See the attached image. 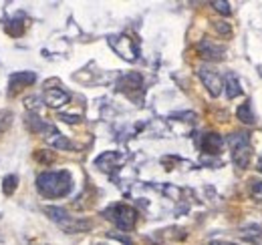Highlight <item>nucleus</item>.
Masks as SVG:
<instances>
[{
  "label": "nucleus",
  "mask_w": 262,
  "mask_h": 245,
  "mask_svg": "<svg viewBox=\"0 0 262 245\" xmlns=\"http://www.w3.org/2000/svg\"><path fill=\"white\" fill-rule=\"evenodd\" d=\"M36 189L49 199L67 197L73 189V177L69 171H45L36 177Z\"/></svg>",
  "instance_id": "f257e3e1"
},
{
  "label": "nucleus",
  "mask_w": 262,
  "mask_h": 245,
  "mask_svg": "<svg viewBox=\"0 0 262 245\" xmlns=\"http://www.w3.org/2000/svg\"><path fill=\"white\" fill-rule=\"evenodd\" d=\"M228 145L232 149V159L238 169H246L252 157V145H250V133L248 131H236L228 137Z\"/></svg>",
  "instance_id": "f03ea898"
},
{
  "label": "nucleus",
  "mask_w": 262,
  "mask_h": 245,
  "mask_svg": "<svg viewBox=\"0 0 262 245\" xmlns=\"http://www.w3.org/2000/svg\"><path fill=\"white\" fill-rule=\"evenodd\" d=\"M103 215L107 219H111L125 233H129L131 229L135 227V223H137V211L127 203H113L103 211Z\"/></svg>",
  "instance_id": "7ed1b4c3"
},
{
  "label": "nucleus",
  "mask_w": 262,
  "mask_h": 245,
  "mask_svg": "<svg viewBox=\"0 0 262 245\" xmlns=\"http://www.w3.org/2000/svg\"><path fill=\"white\" fill-rule=\"evenodd\" d=\"M107 42H109V46H111L121 59H125L127 62L137 61V53H139V48H137L135 40L129 38L127 34H113V36L107 38Z\"/></svg>",
  "instance_id": "20e7f679"
},
{
  "label": "nucleus",
  "mask_w": 262,
  "mask_h": 245,
  "mask_svg": "<svg viewBox=\"0 0 262 245\" xmlns=\"http://www.w3.org/2000/svg\"><path fill=\"white\" fill-rule=\"evenodd\" d=\"M198 77H200V81L204 83V87L208 89V92L212 96H220V92L224 89V81H222V75L216 68L204 64V66L198 68Z\"/></svg>",
  "instance_id": "39448f33"
},
{
  "label": "nucleus",
  "mask_w": 262,
  "mask_h": 245,
  "mask_svg": "<svg viewBox=\"0 0 262 245\" xmlns=\"http://www.w3.org/2000/svg\"><path fill=\"white\" fill-rule=\"evenodd\" d=\"M198 53L206 61H222V59H226V48L222 44H216L210 38H202L198 42Z\"/></svg>",
  "instance_id": "423d86ee"
},
{
  "label": "nucleus",
  "mask_w": 262,
  "mask_h": 245,
  "mask_svg": "<svg viewBox=\"0 0 262 245\" xmlns=\"http://www.w3.org/2000/svg\"><path fill=\"white\" fill-rule=\"evenodd\" d=\"M34 81H36V75L31 72V70H23V72H14V75H10L8 94H16L20 89H25V87L33 85Z\"/></svg>",
  "instance_id": "0eeeda50"
},
{
  "label": "nucleus",
  "mask_w": 262,
  "mask_h": 245,
  "mask_svg": "<svg viewBox=\"0 0 262 245\" xmlns=\"http://www.w3.org/2000/svg\"><path fill=\"white\" fill-rule=\"evenodd\" d=\"M71 101V94L63 89H59V87H49L47 91H45V103L51 107V109H59V107H63Z\"/></svg>",
  "instance_id": "6e6552de"
},
{
  "label": "nucleus",
  "mask_w": 262,
  "mask_h": 245,
  "mask_svg": "<svg viewBox=\"0 0 262 245\" xmlns=\"http://www.w3.org/2000/svg\"><path fill=\"white\" fill-rule=\"evenodd\" d=\"M222 145H224V139L222 135L218 133H206L202 137V151L208 155H218L222 151Z\"/></svg>",
  "instance_id": "1a4fd4ad"
},
{
  "label": "nucleus",
  "mask_w": 262,
  "mask_h": 245,
  "mask_svg": "<svg viewBox=\"0 0 262 245\" xmlns=\"http://www.w3.org/2000/svg\"><path fill=\"white\" fill-rule=\"evenodd\" d=\"M125 157L123 155H119L117 151H107V153L99 155L97 159H95V165H97L101 171H111V169H115V167H119V163L123 161Z\"/></svg>",
  "instance_id": "9d476101"
},
{
  "label": "nucleus",
  "mask_w": 262,
  "mask_h": 245,
  "mask_svg": "<svg viewBox=\"0 0 262 245\" xmlns=\"http://www.w3.org/2000/svg\"><path fill=\"white\" fill-rule=\"evenodd\" d=\"M133 89L141 91V77H139L137 72H129V75H125V77H121V79L117 81V91L125 92V94H131Z\"/></svg>",
  "instance_id": "9b49d317"
},
{
  "label": "nucleus",
  "mask_w": 262,
  "mask_h": 245,
  "mask_svg": "<svg viewBox=\"0 0 262 245\" xmlns=\"http://www.w3.org/2000/svg\"><path fill=\"white\" fill-rule=\"evenodd\" d=\"M224 91H226V96L228 99H236L238 94H242V87H240V79L236 72H226L224 75Z\"/></svg>",
  "instance_id": "f8f14e48"
},
{
  "label": "nucleus",
  "mask_w": 262,
  "mask_h": 245,
  "mask_svg": "<svg viewBox=\"0 0 262 245\" xmlns=\"http://www.w3.org/2000/svg\"><path fill=\"white\" fill-rule=\"evenodd\" d=\"M45 141L51 145V147H55V149H73V143L65 139L57 129H53L49 135H45Z\"/></svg>",
  "instance_id": "ddd939ff"
},
{
  "label": "nucleus",
  "mask_w": 262,
  "mask_h": 245,
  "mask_svg": "<svg viewBox=\"0 0 262 245\" xmlns=\"http://www.w3.org/2000/svg\"><path fill=\"white\" fill-rule=\"evenodd\" d=\"M63 227V231L65 233H83V231H87V229H91V221H87V219H75V217H71L67 223L61 225Z\"/></svg>",
  "instance_id": "4468645a"
},
{
  "label": "nucleus",
  "mask_w": 262,
  "mask_h": 245,
  "mask_svg": "<svg viewBox=\"0 0 262 245\" xmlns=\"http://www.w3.org/2000/svg\"><path fill=\"white\" fill-rule=\"evenodd\" d=\"M236 117H238V121H242L244 125H254V122H256V115L252 113V105H250V101L242 103V105L236 109Z\"/></svg>",
  "instance_id": "2eb2a0df"
},
{
  "label": "nucleus",
  "mask_w": 262,
  "mask_h": 245,
  "mask_svg": "<svg viewBox=\"0 0 262 245\" xmlns=\"http://www.w3.org/2000/svg\"><path fill=\"white\" fill-rule=\"evenodd\" d=\"M45 213L49 215V217H51V219H53V221H55L59 227L71 219L69 211H67V209H63V207H45Z\"/></svg>",
  "instance_id": "dca6fc26"
},
{
  "label": "nucleus",
  "mask_w": 262,
  "mask_h": 245,
  "mask_svg": "<svg viewBox=\"0 0 262 245\" xmlns=\"http://www.w3.org/2000/svg\"><path fill=\"white\" fill-rule=\"evenodd\" d=\"M240 237H244L246 241H260V237H262V227L260 225H246V227H242L240 229Z\"/></svg>",
  "instance_id": "f3484780"
},
{
  "label": "nucleus",
  "mask_w": 262,
  "mask_h": 245,
  "mask_svg": "<svg viewBox=\"0 0 262 245\" xmlns=\"http://www.w3.org/2000/svg\"><path fill=\"white\" fill-rule=\"evenodd\" d=\"M248 189H250V197H252L254 201L262 203V181L260 179H250Z\"/></svg>",
  "instance_id": "a211bd4d"
},
{
  "label": "nucleus",
  "mask_w": 262,
  "mask_h": 245,
  "mask_svg": "<svg viewBox=\"0 0 262 245\" xmlns=\"http://www.w3.org/2000/svg\"><path fill=\"white\" fill-rule=\"evenodd\" d=\"M16 185H18V177L16 175H6L4 177V185H2V191L6 195H12L16 191Z\"/></svg>",
  "instance_id": "6ab92c4d"
},
{
  "label": "nucleus",
  "mask_w": 262,
  "mask_h": 245,
  "mask_svg": "<svg viewBox=\"0 0 262 245\" xmlns=\"http://www.w3.org/2000/svg\"><path fill=\"white\" fill-rule=\"evenodd\" d=\"M214 29H216V32L218 34H222V36H232V29H230V24L228 22H222V20H216L214 22Z\"/></svg>",
  "instance_id": "aec40b11"
},
{
  "label": "nucleus",
  "mask_w": 262,
  "mask_h": 245,
  "mask_svg": "<svg viewBox=\"0 0 262 245\" xmlns=\"http://www.w3.org/2000/svg\"><path fill=\"white\" fill-rule=\"evenodd\" d=\"M212 6H214V10L222 12L224 16H228V14H230V4H228V2H220V0H214V2H212Z\"/></svg>",
  "instance_id": "412c9836"
},
{
  "label": "nucleus",
  "mask_w": 262,
  "mask_h": 245,
  "mask_svg": "<svg viewBox=\"0 0 262 245\" xmlns=\"http://www.w3.org/2000/svg\"><path fill=\"white\" fill-rule=\"evenodd\" d=\"M109 237H115V239H119L121 243H125V245H133V243H131V239H129V237H125V235H117V233H109Z\"/></svg>",
  "instance_id": "4be33fe9"
},
{
  "label": "nucleus",
  "mask_w": 262,
  "mask_h": 245,
  "mask_svg": "<svg viewBox=\"0 0 262 245\" xmlns=\"http://www.w3.org/2000/svg\"><path fill=\"white\" fill-rule=\"evenodd\" d=\"M36 101L40 103L38 96H29V99H27V107H29V109H36Z\"/></svg>",
  "instance_id": "5701e85b"
},
{
  "label": "nucleus",
  "mask_w": 262,
  "mask_h": 245,
  "mask_svg": "<svg viewBox=\"0 0 262 245\" xmlns=\"http://www.w3.org/2000/svg\"><path fill=\"white\" fill-rule=\"evenodd\" d=\"M61 119L67 122H79V119L77 117H69V115H61Z\"/></svg>",
  "instance_id": "b1692460"
},
{
  "label": "nucleus",
  "mask_w": 262,
  "mask_h": 245,
  "mask_svg": "<svg viewBox=\"0 0 262 245\" xmlns=\"http://www.w3.org/2000/svg\"><path fill=\"white\" fill-rule=\"evenodd\" d=\"M208 245H236V243H230V241H210Z\"/></svg>",
  "instance_id": "393cba45"
},
{
  "label": "nucleus",
  "mask_w": 262,
  "mask_h": 245,
  "mask_svg": "<svg viewBox=\"0 0 262 245\" xmlns=\"http://www.w3.org/2000/svg\"><path fill=\"white\" fill-rule=\"evenodd\" d=\"M256 169H258V171H260V173H262V157H260V159H258V165H256Z\"/></svg>",
  "instance_id": "a878e982"
},
{
  "label": "nucleus",
  "mask_w": 262,
  "mask_h": 245,
  "mask_svg": "<svg viewBox=\"0 0 262 245\" xmlns=\"http://www.w3.org/2000/svg\"><path fill=\"white\" fill-rule=\"evenodd\" d=\"M258 75H260V79H262V66H258Z\"/></svg>",
  "instance_id": "bb28decb"
}]
</instances>
